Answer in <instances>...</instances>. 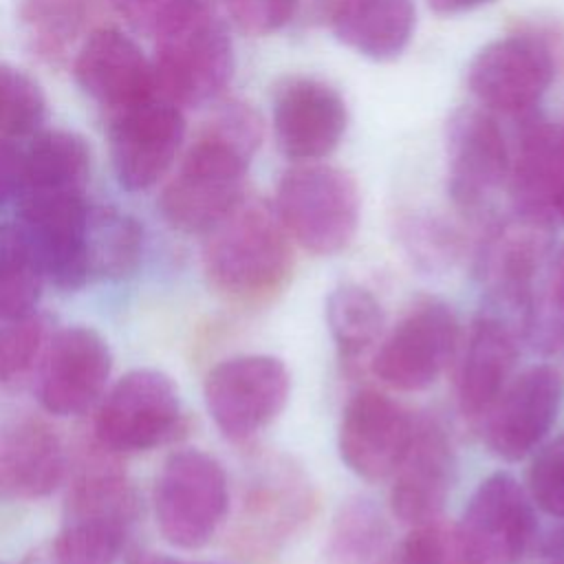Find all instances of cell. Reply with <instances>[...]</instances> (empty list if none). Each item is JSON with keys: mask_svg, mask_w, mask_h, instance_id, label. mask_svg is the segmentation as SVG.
Listing matches in <instances>:
<instances>
[{"mask_svg": "<svg viewBox=\"0 0 564 564\" xmlns=\"http://www.w3.org/2000/svg\"><path fill=\"white\" fill-rule=\"evenodd\" d=\"M183 137L181 108L159 95L110 112L108 143L119 185L141 192L159 183L172 167Z\"/></svg>", "mask_w": 564, "mask_h": 564, "instance_id": "cell-12", "label": "cell"}, {"mask_svg": "<svg viewBox=\"0 0 564 564\" xmlns=\"http://www.w3.org/2000/svg\"><path fill=\"white\" fill-rule=\"evenodd\" d=\"M388 522L379 507L368 498L346 500L326 535V562L328 564H372L386 544Z\"/></svg>", "mask_w": 564, "mask_h": 564, "instance_id": "cell-30", "label": "cell"}, {"mask_svg": "<svg viewBox=\"0 0 564 564\" xmlns=\"http://www.w3.org/2000/svg\"><path fill=\"white\" fill-rule=\"evenodd\" d=\"M326 324L344 359L370 350L383 330V308L361 284H339L326 297Z\"/></svg>", "mask_w": 564, "mask_h": 564, "instance_id": "cell-29", "label": "cell"}, {"mask_svg": "<svg viewBox=\"0 0 564 564\" xmlns=\"http://www.w3.org/2000/svg\"><path fill=\"white\" fill-rule=\"evenodd\" d=\"M66 456L51 425L31 414L0 423V498L33 500L62 480Z\"/></svg>", "mask_w": 564, "mask_h": 564, "instance_id": "cell-22", "label": "cell"}, {"mask_svg": "<svg viewBox=\"0 0 564 564\" xmlns=\"http://www.w3.org/2000/svg\"><path fill=\"white\" fill-rule=\"evenodd\" d=\"M84 192H24L18 196V227L42 271L59 289H79L88 280Z\"/></svg>", "mask_w": 564, "mask_h": 564, "instance_id": "cell-13", "label": "cell"}, {"mask_svg": "<svg viewBox=\"0 0 564 564\" xmlns=\"http://www.w3.org/2000/svg\"><path fill=\"white\" fill-rule=\"evenodd\" d=\"M44 271L18 223L0 225V322L33 315Z\"/></svg>", "mask_w": 564, "mask_h": 564, "instance_id": "cell-31", "label": "cell"}, {"mask_svg": "<svg viewBox=\"0 0 564 564\" xmlns=\"http://www.w3.org/2000/svg\"><path fill=\"white\" fill-rule=\"evenodd\" d=\"M454 535L465 564H516L533 538L529 494L511 474H489L474 489Z\"/></svg>", "mask_w": 564, "mask_h": 564, "instance_id": "cell-9", "label": "cell"}, {"mask_svg": "<svg viewBox=\"0 0 564 564\" xmlns=\"http://www.w3.org/2000/svg\"><path fill=\"white\" fill-rule=\"evenodd\" d=\"M130 522L110 516H68L53 542L55 564H115Z\"/></svg>", "mask_w": 564, "mask_h": 564, "instance_id": "cell-32", "label": "cell"}, {"mask_svg": "<svg viewBox=\"0 0 564 564\" xmlns=\"http://www.w3.org/2000/svg\"><path fill=\"white\" fill-rule=\"evenodd\" d=\"M416 421L388 394L364 388L355 392L339 419L337 449L341 463L364 480L394 474L414 436Z\"/></svg>", "mask_w": 564, "mask_h": 564, "instance_id": "cell-15", "label": "cell"}, {"mask_svg": "<svg viewBox=\"0 0 564 564\" xmlns=\"http://www.w3.org/2000/svg\"><path fill=\"white\" fill-rule=\"evenodd\" d=\"M458 344V319L438 300H423L412 306L381 341L372 372L390 388L416 392L430 388Z\"/></svg>", "mask_w": 564, "mask_h": 564, "instance_id": "cell-11", "label": "cell"}, {"mask_svg": "<svg viewBox=\"0 0 564 564\" xmlns=\"http://www.w3.org/2000/svg\"><path fill=\"white\" fill-rule=\"evenodd\" d=\"M95 13L97 0H31L22 13L31 48L42 59L59 64L95 29Z\"/></svg>", "mask_w": 564, "mask_h": 564, "instance_id": "cell-28", "label": "cell"}, {"mask_svg": "<svg viewBox=\"0 0 564 564\" xmlns=\"http://www.w3.org/2000/svg\"><path fill=\"white\" fill-rule=\"evenodd\" d=\"M143 251V227L110 205H90L86 218L88 278H126Z\"/></svg>", "mask_w": 564, "mask_h": 564, "instance_id": "cell-27", "label": "cell"}, {"mask_svg": "<svg viewBox=\"0 0 564 564\" xmlns=\"http://www.w3.org/2000/svg\"><path fill=\"white\" fill-rule=\"evenodd\" d=\"M447 192L465 214H478L509 181L511 152L496 119L476 108L447 123Z\"/></svg>", "mask_w": 564, "mask_h": 564, "instance_id": "cell-16", "label": "cell"}, {"mask_svg": "<svg viewBox=\"0 0 564 564\" xmlns=\"http://www.w3.org/2000/svg\"><path fill=\"white\" fill-rule=\"evenodd\" d=\"M557 214L564 218V200H562V205H560V209H557Z\"/></svg>", "mask_w": 564, "mask_h": 564, "instance_id": "cell-45", "label": "cell"}, {"mask_svg": "<svg viewBox=\"0 0 564 564\" xmlns=\"http://www.w3.org/2000/svg\"><path fill=\"white\" fill-rule=\"evenodd\" d=\"M330 29L348 48L370 57H397L414 31L412 0H337Z\"/></svg>", "mask_w": 564, "mask_h": 564, "instance_id": "cell-25", "label": "cell"}, {"mask_svg": "<svg viewBox=\"0 0 564 564\" xmlns=\"http://www.w3.org/2000/svg\"><path fill=\"white\" fill-rule=\"evenodd\" d=\"M46 119V97L24 70L0 64V134L2 139H31Z\"/></svg>", "mask_w": 564, "mask_h": 564, "instance_id": "cell-33", "label": "cell"}, {"mask_svg": "<svg viewBox=\"0 0 564 564\" xmlns=\"http://www.w3.org/2000/svg\"><path fill=\"white\" fill-rule=\"evenodd\" d=\"M513 212L553 218L564 200V128L529 121L509 170Z\"/></svg>", "mask_w": 564, "mask_h": 564, "instance_id": "cell-24", "label": "cell"}, {"mask_svg": "<svg viewBox=\"0 0 564 564\" xmlns=\"http://www.w3.org/2000/svg\"><path fill=\"white\" fill-rule=\"evenodd\" d=\"M518 328L482 311L467 337L458 375V403L463 414L482 416L500 397L518 359Z\"/></svg>", "mask_w": 564, "mask_h": 564, "instance_id": "cell-23", "label": "cell"}, {"mask_svg": "<svg viewBox=\"0 0 564 564\" xmlns=\"http://www.w3.org/2000/svg\"><path fill=\"white\" fill-rule=\"evenodd\" d=\"M115 11L148 37H163L205 9L203 0H110Z\"/></svg>", "mask_w": 564, "mask_h": 564, "instance_id": "cell-36", "label": "cell"}, {"mask_svg": "<svg viewBox=\"0 0 564 564\" xmlns=\"http://www.w3.org/2000/svg\"><path fill=\"white\" fill-rule=\"evenodd\" d=\"M178 425L181 401L172 379L139 368L108 392L95 421V438L115 454L139 452L174 438Z\"/></svg>", "mask_w": 564, "mask_h": 564, "instance_id": "cell-10", "label": "cell"}, {"mask_svg": "<svg viewBox=\"0 0 564 564\" xmlns=\"http://www.w3.org/2000/svg\"><path fill=\"white\" fill-rule=\"evenodd\" d=\"M553 218L513 212L489 231L478 256V275L485 289V308L518 333L529 330L535 304V278L553 240Z\"/></svg>", "mask_w": 564, "mask_h": 564, "instance_id": "cell-4", "label": "cell"}, {"mask_svg": "<svg viewBox=\"0 0 564 564\" xmlns=\"http://www.w3.org/2000/svg\"><path fill=\"white\" fill-rule=\"evenodd\" d=\"M542 557L546 564H564V527L542 540Z\"/></svg>", "mask_w": 564, "mask_h": 564, "instance_id": "cell-42", "label": "cell"}, {"mask_svg": "<svg viewBox=\"0 0 564 564\" xmlns=\"http://www.w3.org/2000/svg\"><path fill=\"white\" fill-rule=\"evenodd\" d=\"M540 31H522L482 46L467 68L474 97L489 110L522 115L551 86L560 53Z\"/></svg>", "mask_w": 564, "mask_h": 564, "instance_id": "cell-7", "label": "cell"}, {"mask_svg": "<svg viewBox=\"0 0 564 564\" xmlns=\"http://www.w3.org/2000/svg\"><path fill=\"white\" fill-rule=\"evenodd\" d=\"M44 341V322L37 315L2 322L0 326V386L24 375Z\"/></svg>", "mask_w": 564, "mask_h": 564, "instance_id": "cell-37", "label": "cell"}, {"mask_svg": "<svg viewBox=\"0 0 564 564\" xmlns=\"http://www.w3.org/2000/svg\"><path fill=\"white\" fill-rule=\"evenodd\" d=\"M405 245L410 256L425 269L447 267L458 253L456 234L436 223L412 225L405 234Z\"/></svg>", "mask_w": 564, "mask_h": 564, "instance_id": "cell-40", "label": "cell"}, {"mask_svg": "<svg viewBox=\"0 0 564 564\" xmlns=\"http://www.w3.org/2000/svg\"><path fill=\"white\" fill-rule=\"evenodd\" d=\"M491 0H427L430 9H434L436 13L443 15H452V13H463L469 9H476L480 4H487Z\"/></svg>", "mask_w": 564, "mask_h": 564, "instance_id": "cell-43", "label": "cell"}, {"mask_svg": "<svg viewBox=\"0 0 564 564\" xmlns=\"http://www.w3.org/2000/svg\"><path fill=\"white\" fill-rule=\"evenodd\" d=\"M275 212L289 236L311 253L330 256L350 245L359 225L355 178L333 165H297L278 183Z\"/></svg>", "mask_w": 564, "mask_h": 564, "instance_id": "cell-3", "label": "cell"}, {"mask_svg": "<svg viewBox=\"0 0 564 564\" xmlns=\"http://www.w3.org/2000/svg\"><path fill=\"white\" fill-rule=\"evenodd\" d=\"M156 95L174 106L212 101L231 79L234 46L227 26L207 9L159 37L154 59Z\"/></svg>", "mask_w": 564, "mask_h": 564, "instance_id": "cell-6", "label": "cell"}, {"mask_svg": "<svg viewBox=\"0 0 564 564\" xmlns=\"http://www.w3.org/2000/svg\"><path fill=\"white\" fill-rule=\"evenodd\" d=\"M454 469L456 460L447 432L438 421L421 419L392 474V513L410 527L436 520L452 491Z\"/></svg>", "mask_w": 564, "mask_h": 564, "instance_id": "cell-20", "label": "cell"}, {"mask_svg": "<svg viewBox=\"0 0 564 564\" xmlns=\"http://www.w3.org/2000/svg\"><path fill=\"white\" fill-rule=\"evenodd\" d=\"M529 498L549 516L564 520V436L538 452L529 469Z\"/></svg>", "mask_w": 564, "mask_h": 564, "instance_id": "cell-38", "label": "cell"}, {"mask_svg": "<svg viewBox=\"0 0 564 564\" xmlns=\"http://www.w3.org/2000/svg\"><path fill=\"white\" fill-rule=\"evenodd\" d=\"M130 564H181L172 557H165V555H154V553H145V555H139L134 557Z\"/></svg>", "mask_w": 564, "mask_h": 564, "instance_id": "cell-44", "label": "cell"}, {"mask_svg": "<svg viewBox=\"0 0 564 564\" xmlns=\"http://www.w3.org/2000/svg\"><path fill=\"white\" fill-rule=\"evenodd\" d=\"M540 350H557L564 346V247L557 251L544 289L535 297L529 330Z\"/></svg>", "mask_w": 564, "mask_h": 564, "instance_id": "cell-35", "label": "cell"}, {"mask_svg": "<svg viewBox=\"0 0 564 564\" xmlns=\"http://www.w3.org/2000/svg\"><path fill=\"white\" fill-rule=\"evenodd\" d=\"M229 509V485L223 465L200 452H174L161 467L154 487V513L163 538L176 549L205 546Z\"/></svg>", "mask_w": 564, "mask_h": 564, "instance_id": "cell-5", "label": "cell"}, {"mask_svg": "<svg viewBox=\"0 0 564 564\" xmlns=\"http://www.w3.org/2000/svg\"><path fill=\"white\" fill-rule=\"evenodd\" d=\"M108 375L110 350L104 337L88 326H68L51 339L44 355L40 403L51 414H79L101 394Z\"/></svg>", "mask_w": 564, "mask_h": 564, "instance_id": "cell-18", "label": "cell"}, {"mask_svg": "<svg viewBox=\"0 0 564 564\" xmlns=\"http://www.w3.org/2000/svg\"><path fill=\"white\" fill-rule=\"evenodd\" d=\"M372 564H465V560L456 544L454 527L432 520L412 527L392 551L381 553Z\"/></svg>", "mask_w": 564, "mask_h": 564, "instance_id": "cell-34", "label": "cell"}, {"mask_svg": "<svg viewBox=\"0 0 564 564\" xmlns=\"http://www.w3.org/2000/svg\"><path fill=\"white\" fill-rule=\"evenodd\" d=\"M73 73L79 88L108 112L156 95L152 59L117 26H95L75 51Z\"/></svg>", "mask_w": 564, "mask_h": 564, "instance_id": "cell-17", "label": "cell"}, {"mask_svg": "<svg viewBox=\"0 0 564 564\" xmlns=\"http://www.w3.org/2000/svg\"><path fill=\"white\" fill-rule=\"evenodd\" d=\"M260 141V115L245 101L223 104L163 187V218L185 234L214 229L245 198V176Z\"/></svg>", "mask_w": 564, "mask_h": 564, "instance_id": "cell-1", "label": "cell"}, {"mask_svg": "<svg viewBox=\"0 0 564 564\" xmlns=\"http://www.w3.org/2000/svg\"><path fill=\"white\" fill-rule=\"evenodd\" d=\"M22 183V145L0 139V207L18 198Z\"/></svg>", "mask_w": 564, "mask_h": 564, "instance_id": "cell-41", "label": "cell"}, {"mask_svg": "<svg viewBox=\"0 0 564 564\" xmlns=\"http://www.w3.org/2000/svg\"><path fill=\"white\" fill-rule=\"evenodd\" d=\"M311 509L313 494L300 471L275 467L249 489L236 542L253 560L271 557L311 518Z\"/></svg>", "mask_w": 564, "mask_h": 564, "instance_id": "cell-21", "label": "cell"}, {"mask_svg": "<svg viewBox=\"0 0 564 564\" xmlns=\"http://www.w3.org/2000/svg\"><path fill=\"white\" fill-rule=\"evenodd\" d=\"M90 176V148L77 132L40 130L22 145L24 192H84Z\"/></svg>", "mask_w": 564, "mask_h": 564, "instance_id": "cell-26", "label": "cell"}, {"mask_svg": "<svg viewBox=\"0 0 564 564\" xmlns=\"http://www.w3.org/2000/svg\"><path fill=\"white\" fill-rule=\"evenodd\" d=\"M289 390L291 377L282 359L238 355L209 370L203 392L216 427L231 441H247L284 410Z\"/></svg>", "mask_w": 564, "mask_h": 564, "instance_id": "cell-8", "label": "cell"}, {"mask_svg": "<svg viewBox=\"0 0 564 564\" xmlns=\"http://www.w3.org/2000/svg\"><path fill=\"white\" fill-rule=\"evenodd\" d=\"M346 104L328 84L293 77L273 99V132L284 156L315 161L330 154L346 130Z\"/></svg>", "mask_w": 564, "mask_h": 564, "instance_id": "cell-19", "label": "cell"}, {"mask_svg": "<svg viewBox=\"0 0 564 564\" xmlns=\"http://www.w3.org/2000/svg\"><path fill=\"white\" fill-rule=\"evenodd\" d=\"M562 403V372L549 364L527 368L505 386L487 410V447L507 463L529 456L551 432Z\"/></svg>", "mask_w": 564, "mask_h": 564, "instance_id": "cell-14", "label": "cell"}, {"mask_svg": "<svg viewBox=\"0 0 564 564\" xmlns=\"http://www.w3.org/2000/svg\"><path fill=\"white\" fill-rule=\"evenodd\" d=\"M275 207L240 200L214 229L203 251L214 291L238 304H264L289 282L293 251Z\"/></svg>", "mask_w": 564, "mask_h": 564, "instance_id": "cell-2", "label": "cell"}, {"mask_svg": "<svg viewBox=\"0 0 564 564\" xmlns=\"http://www.w3.org/2000/svg\"><path fill=\"white\" fill-rule=\"evenodd\" d=\"M238 29L267 35L282 29L297 11V0H223Z\"/></svg>", "mask_w": 564, "mask_h": 564, "instance_id": "cell-39", "label": "cell"}]
</instances>
